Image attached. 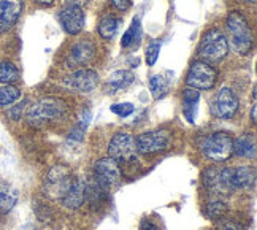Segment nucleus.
<instances>
[{"mask_svg":"<svg viewBox=\"0 0 257 230\" xmlns=\"http://www.w3.org/2000/svg\"><path fill=\"white\" fill-rule=\"evenodd\" d=\"M150 89L154 98H162L169 92V81L162 75H154L150 79Z\"/></svg>","mask_w":257,"mask_h":230,"instance_id":"nucleus-24","label":"nucleus"},{"mask_svg":"<svg viewBox=\"0 0 257 230\" xmlns=\"http://www.w3.org/2000/svg\"><path fill=\"white\" fill-rule=\"evenodd\" d=\"M23 13V0H0V34L13 27Z\"/></svg>","mask_w":257,"mask_h":230,"instance_id":"nucleus-14","label":"nucleus"},{"mask_svg":"<svg viewBox=\"0 0 257 230\" xmlns=\"http://www.w3.org/2000/svg\"><path fill=\"white\" fill-rule=\"evenodd\" d=\"M257 153V146H255V138L249 134H244L233 140V149L232 154L244 157V159H254Z\"/></svg>","mask_w":257,"mask_h":230,"instance_id":"nucleus-19","label":"nucleus"},{"mask_svg":"<svg viewBox=\"0 0 257 230\" xmlns=\"http://www.w3.org/2000/svg\"><path fill=\"white\" fill-rule=\"evenodd\" d=\"M86 200V183L83 179H75L67 194L61 198V202L65 208L78 209Z\"/></svg>","mask_w":257,"mask_h":230,"instance_id":"nucleus-16","label":"nucleus"},{"mask_svg":"<svg viewBox=\"0 0 257 230\" xmlns=\"http://www.w3.org/2000/svg\"><path fill=\"white\" fill-rule=\"evenodd\" d=\"M200 149L205 154V157L211 159V161L216 162L227 161L232 156L233 137L229 132H216L203 140Z\"/></svg>","mask_w":257,"mask_h":230,"instance_id":"nucleus-5","label":"nucleus"},{"mask_svg":"<svg viewBox=\"0 0 257 230\" xmlns=\"http://www.w3.org/2000/svg\"><path fill=\"white\" fill-rule=\"evenodd\" d=\"M64 84L76 92H92L98 84V75L94 70H76L75 73L65 78Z\"/></svg>","mask_w":257,"mask_h":230,"instance_id":"nucleus-13","label":"nucleus"},{"mask_svg":"<svg viewBox=\"0 0 257 230\" xmlns=\"http://www.w3.org/2000/svg\"><path fill=\"white\" fill-rule=\"evenodd\" d=\"M94 181L105 191L121 183V168L111 157H102L94 164Z\"/></svg>","mask_w":257,"mask_h":230,"instance_id":"nucleus-8","label":"nucleus"},{"mask_svg":"<svg viewBox=\"0 0 257 230\" xmlns=\"http://www.w3.org/2000/svg\"><path fill=\"white\" fill-rule=\"evenodd\" d=\"M21 98V91L15 86H0V106H10Z\"/></svg>","mask_w":257,"mask_h":230,"instance_id":"nucleus-23","label":"nucleus"},{"mask_svg":"<svg viewBox=\"0 0 257 230\" xmlns=\"http://www.w3.org/2000/svg\"><path fill=\"white\" fill-rule=\"evenodd\" d=\"M140 230H159V225H157L151 217H145L140 224Z\"/></svg>","mask_w":257,"mask_h":230,"instance_id":"nucleus-31","label":"nucleus"},{"mask_svg":"<svg viewBox=\"0 0 257 230\" xmlns=\"http://www.w3.org/2000/svg\"><path fill=\"white\" fill-rule=\"evenodd\" d=\"M108 157H111L117 165H131L137 161V148H135V138L127 134L119 132L116 134L110 145H108Z\"/></svg>","mask_w":257,"mask_h":230,"instance_id":"nucleus-6","label":"nucleus"},{"mask_svg":"<svg viewBox=\"0 0 257 230\" xmlns=\"http://www.w3.org/2000/svg\"><path fill=\"white\" fill-rule=\"evenodd\" d=\"M227 27L230 34V46L235 53L248 54L252 48V34L248 21L238 12H233L227 18Z\"/></svg>","mask_w":257,"mask_h":230,"instance_id":"nucleus-3","label":"nucleus"},{"mask_svg":"<svg viewBox=\"0 0 257 230\" xmlns=\"http://www.w3.org/2000/svg\"><path fill=\"white\" fill-rule=\"evenodd\" d=\"M140 34H142V29H140V19H134L132 21V26L128 27V31L122 35V40H121V45L122 48H128L131 45H134L135 42L140 40Z\"/></svg>","mask_w":257,"mask_h":230,"instance_id":"nucleus-26","label":"nucleus"},{"mask_svg":"<svg viewBox=\"0 0 257 230\" xmlns=\"http://www.w3.org/2000/svg\"><path fill=\"white\" fill-rule=\"evenodd\" d=\"M199 102H200V92L197 89L187 87L184 89L183 94V114L187 119V123L195 121L197 109H199Z\"/></svg>","mask_w":257,"mask_h":230,"instance_id":"nucleus-18","label":"nucleus"},{"mask_svg":"<svg viewBox=\"0 0 257 230\" xmlns=\"http://www.w3.org/2000/svg\"><path fill=\"white\" fill-rule=\"evenodd\" d=\"M21 230H35V227H34V224H26L21 227Z\"/></svg>","mask_w":257,"mask_h":230,"instance_id":"nucleus-37","label":"nucleus"},{"mask_svg":"<svg viewBox=\"0 0 257 230\" xmlns=\"http://www.w3.org/2000/svg\"><path fill=\"white\" fill-rule=\"evenodd\" d=\"M18 189L10 183L0 181V213H8L18 203Z\"/></svg>","mask_w":257,"mask_h":230,"instance_id":"nucleus-20","label":"nucleus"},{"mask_svg":"<svg viewBox=\"0 0 257 230\" xmlns=\"http://www.w3.org/2000/svg\"><path fill=\"white\" fill-rule=\"evenodd\" d=\"M227 211V205L222 202V200H216V202H211L206 205L205 208V214L206 217H210V219H217V217H221L224 216Z\"/></svg>","mask_w":257,"mask_h":230,"instance_id":"nucleus-27","label":"nucleus"},{"mask_svg":"<svg viewBox=\"0 0 257 230\" xmlns=\"http://www.w3.org/2000/svg\"><path fill=\"white\" fill-rule=\"evenodd\" d=\"M203 184L216 194L233 192L232 168H208L203 173Z\"/></svg>","mask_w":257,"mask_h":230,"instance_id":"nucleus-11","label":"nucleus"},{"mask_svg":"<svg viewBox=\"0 0 257 230\" xmlns=\"http://www.w3.org/2000/svg\"><path fill=\"white\" fill-rule=\"evenodd\" d=\"M67 5H73V7H84L89 0H65Z\"/></svg>","mask_w":257,"mask_h":230,"instance_id":"nucleus-34","label":"nucleus"},{"mask_svg":"<svg viewBox=\"0 0 257 230\" xmlns=\"http://www.w3.org/2000/svg\"><path fill=\"white\" fill-rule=\"evenodd\" d=\"M211 113L219 119H230L238 111V98L232 89L222 87L210 103Z\"/></svg>","mask_w":257,"mask_h":230,"instance_id":"nucleus-10","label":"nucleus"},{"mask_svg":"<svg viewBox=\"0 0 257 230\" xmlns=\"http://www.w3.org/2000/svg\"><path fill=\"white\" fill-rule=\"evenodd\" d=\"M244 2H248V4H255V0H244Z\"/></svg>","mask_w":257,"mask_h":230,"instance_id":"nucleus-38","label":"nucleus"},{"mask_svg":"<svg viewBox=\"0 0 257 230\" xmlns=\"http://www.w3.org/2000/svg\"><path fill=\"white\" fill-rule=\"evenodd\" d=\"M170 138L165 131H151L143 132L135 138V148L137 153L140 154H154L161 153L169 148Z\"/></svg>","mask_w":257,"mask_h":230,"instance_id":"nucleus-9","label":"nucleus"},{"mask_svg":"<svg viewBox=\"0 0 257 230\" xmlns=\"http://www.w3.org/2000/svg\"><path fill=\"white\" fill-rule=\"evenodd\" d=\"M95 54V46L94 43L87 42V40H81L72 46V51L68 54V64L70 67H80L87 64Z\"/></svg>","mask_w":257,"mask_h":230,"instance_id":"nucleus-15","label":"nucleus"},{"mask_svg":"<svg viewBox=\"0 0 257 230\" xmlns=\"http://www.w3.org/2000/svg\"><path fill=\"white\" fill-rule=\"evenodd\" d=\"M111 5L117 10H121V12H125L128 8V0H110Z\"/></svg>","mask_w":257,"mask_h":230,"instance_id":"nucleus-32","label":"nucleus"},{"mask_svg":"<svg viewBox=\"0 0 257 230\" xmlns=\"http://www.w3.org/2000/svg\"><path fill=\"white\" fill-rule=\"evenodd\" d=\"M216 79L217 73L214 67H211L208 62L195 61L187 72L186 84L192 89H197V91H206V89H211L216 84Z\"/></svg>","mask_w":257,"mask_h":230,"instance_id":"nucleus-7","label":"nucleus"},{"mask_svg":"<svg viewBox=\"0 0 257 230\" xmlns=\"http://www.w3.org/2000/svg\"><path fill=\"white\" fill-rule=\"evenodd\" d=\"M255 105H252V109H251V121H252V124H255Z\"/></svg>","mask_w":257,"mask_h":230,"instance_id":"nucleus-36","label":"nucleus"},{"mask_svg":"<svg viewBox=\"0 0 257 230\" xmlns=\"http://www.w3.org/2000/svg\"><path fill=\"white\" fill-rule=\"evenodd\" d=\"M19 79V70L12 62H0V83L10 84Z\"/></svg>","mask_w":257,"mask_h":230,"instance_id":"nucleus-25","label":"nucleus"},{"mask_svg":"<svg viewBox=\"0 0 257 230\" xmlns=\"http://www.w3.org/2000/svg\"><path fill=\"white\" fill-rule=\"evenodd\" d=\"M73 181L75 179L70 168L65 165H54L48 172L45 179V186H43L45 195L54 200H61L67 194L68 189H70Z\"/></svg>","mask_w":257,"mask_h":230,"instance_id":"nucleus-4","label":"nucleus"},{"mask_svg":"<svg viewBox=\"0 0 257 230\" xmlns=\"http://www.w3.org/2000/svg\"><path fill=\"white\" fill-rule=\"evenodd\" d=\"M67 114H68V106L65 105V102L57 98H45L29 108L26 118L32 126H43V124L61 121Z\"/></svg>","mask_w":257,"mask_h":230,"instance_id":"nucleus-1","label":"nucleus"},{"mask_svg":"<svg viewBox=\"0 0 257 230\" xmlns=\"http://www.w3.org/2000/svg\"><path fill=\"white\" fill-rule=\"evenodd\" d=\"M34 2H37V4H40V5H51L54 0H34Z\"/></svg>","mask_w":257,"mask_h":230,"instance_id":"nucleus-35","label":"nucleus"},{"mask_svg":"<svg viewBox=\"0 0 257 230\" xmlns=\"http://www.w3.org/2000/svg\"><path fill=\"white\" fill-rule=\"evenodd\" d=\"M59 23L62 24L64 31L70 35H78L83 29H84V12L81 7H73V5H67L64 7L57 15Z\"/></svg>","mask_w":257,"mask_h":230,"instance_id":"nucleus-12","label":"nucleus"},{"mask_svg":"<svg viewBox=\"0 0 257 230\" xmlns=\"http://www.w3.org/2000/svg\"><path fill=\"white\" fill-rule=\"evenodd\" d=\"M216 230H240V228H238V225L233 224V222H224V224H221L219 227H217Z\"/></svg>","mask_w":257,"mask_h":230,"instance_id":"nucleus-33","label":"nucleus"},{"mask_svg":"<svg viewBox=\"0 0 257 230\" xmlns=\"http://www.w3.org/2000/svg\"><path fill=\"white\" fill-rule=\"evenodd\" d=\"M117 26H119V21H117L114 16L106 15L102 18L100 24H98V34H100V37L110 40L114 37V34L117 31Z\"/></svg>","mask_w":257,"mask_h":230,"instance_id":"nucleus-21","label":"nucleus"},{"mask_svg":"<svg viewBox=\"0 0 257 230\" xmlns=\"http://www.w3.org/2000/svg\"><path fill=\"white\" fill-rule=\"evenodd\" d=\"M134 81V75L131 72H127V70H117L114 72L110 79H108V84H110L114 91H119L122 87H127Z\"/></svg>","mask_w":257,"mask_h":230,"instance_id":"nucleus-22","label":"nucleus"},{"mask_svg":"<svg viewBox=\"0 0 257 230\" xmlns=\"http://www.w3.org/2000/svg\"><path fill=\"white\" fill-rule=\"evenodd\" d=\"M159 53H161V42L154 40V42H151L146 48V62H148V65H154L156 64L157 57H159Z\"/></svg>","mask_w":257,"mask_h":230,"instance_id":"nucleus-28","label":"nucleus"},{"mask_svg":"<svg viewBox=\"0 0 257 230\" xmlns=\"http://www.w3.org/2000/svg\"><path fill=\"white\" fill-rule=\"evenodd\" d=\"M229 51V42H227L225 35L219 29H210L200 40L197 54L203 62H219L227 56Z\"/></svg>","mask_w":257,"mask_h":230,"instance_id":"nucleus-2","label":"nucleus"},{"mask_svg":"<svg viewBox=\"0 0 257 230\" xmlns=\"http://www.w3.org/2000/svg\"><path fill=\"white\" fill-rule=\"evenodd\" d=\"M134 105L132 103H128V102H125V103H116V105H113L111 106V111L116 114V116H121V118H125V116H131L132 113H134Z\"/></svg>","mask_w":257,"mask_h":230,"instance_id":"nucleus-29","label":"nucleus"},{"mask_svg":"<svg viewBox=\"0 0 257 230\" xmlns=\"http://www.w3.org/2000/svg\"><path fill=\"white\" fill-rule=\"evenodd\" d=\"M27 103H29V100H23L21 103H18V105H15L13 108H10V109H8V116L12 118L13 121H18V119L23 116V113H24V109H26Z\"/></svg>","mask_w":257,"mask_h":230,"instance_id":"nucleus-30","label":"nucleus"},{"mask_svg":"<svg viewBox=\"0 0 257 230\" xmlns=\"http://www.w3.org/2000/svg\"><path fill=\"white\" fill-rule=\"evenodd\" d=\"M255 181V170L248 165H241L232 168V189L238 191V189H248Z\"/></svg>","mask_w":257,"mask_h":230,"instance_id":"nucleus-17","label":"nucleus"}]
</instances>
